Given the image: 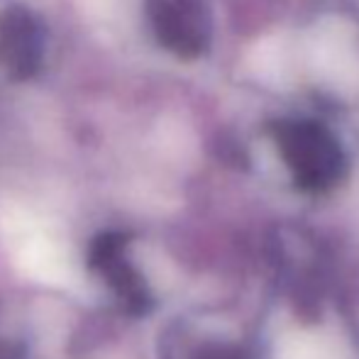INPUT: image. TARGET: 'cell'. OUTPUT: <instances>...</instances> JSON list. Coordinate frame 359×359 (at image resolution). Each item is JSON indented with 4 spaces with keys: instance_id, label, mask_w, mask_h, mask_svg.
I'll use <instances>...</instances> for the list:
<instances>
[{
    "instance_id": "3",
    "label": "cell",
    "mask_w": 359,
    "mask_h": 359,
    "mask_svg": "<svg viewBox=\"0 0 359 359\" xmlns=\"http://www.w3.org/2000/svg\"><path fill=\"white\" fill-rule=\"evenodd\" d=\"M279 359H347L337 340L323 332H298L281 345Z\"/></svg>"
},
{
    "instance_id": "2",
    "label": "cell",
    "mask_w": 359,
    "mask_h": 359,
    "mask_svg": "<svg viewBox=\"0 0 359 359\" xmlns=\"http://www.w3.org/2000/svg\"><path fill=\"white\" fill-rule=\"evenodd\" d=\"M47 32L37 15L13 3L0 15V64L13 79L25 81L39 74L44 64Z\"/></svg>"
},
{
    "instance_id": "1",
    "label": "cell",
    "mask_w": 359,
    "mask_h": 359,
    "mask_svg": "<svg viewBox=\"0 0 359 359\" xmlns=\"http://www.w3.org/2000/svg\"><path fill=\"white\" fill-rule=\"evenodd\" d=\"M154 39L174 57L191 62L213 42V13L205 0H144Z\"/></svg>"
}]
</instances>
